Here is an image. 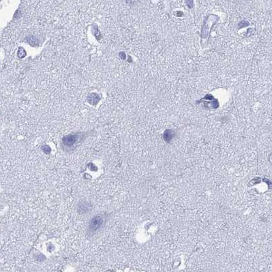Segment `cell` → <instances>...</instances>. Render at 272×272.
<instances>
[{
	"instance_id": "cell-1",
	"label": "cell",
	"mask_w": 272,
	"mask_h": 272,
	"mask_svg": "<svg viewBox=\"0 0 272 272\" xmlns=\"http://www.w3.org/2000/svg\"><path fill=\"white\" fill-rule=\"evenodd\" d=\"M103 223V220L100 216H96L94 218L89 224V228L92 231H95L102 226Z\"/></svg>"
},
{
	"instance_id": "cell-2",
	"label": "cell",
	"mask_w": 272,
	"mask_h": 272,
	"mask_svg": "<svg viewBox=\"0 0 272 272\" xmlns=\"http://www.w3.org/2000/svg\"><path fill=\"white\" fill-rule=\"evenodd\" d=\"M77 140V135H68L63 138V144H64L65 145L68 146V147H70V146L73 145L76 143Z\"/></svg>"
},
{
	"instance_id": "cell-3",
	"label": "cell",
	"mask_w": 272,
	"mask_h": 272,
	"mask_svg": "<svg viewBox=\"0 0 272 272\" xmlns=\"http://www.w3.org/2000/svg\"><path fill=\"white\" fill-rule=\"evenodd\" d=\"M42 150L44 151V152H45L46 154H48V153H49L50 151H51V149H50V148L46 145L44 146V147H42Z\"/></svg>"
},
{
	"instance_id": "cell-4",
	"label": "cell",
	"mask_w": 272,
	"mask_h": 272,
	"mask_svg": "<svg viewBox=\"0 0 272 272\" xmlns=\"http://www.w3.org/2000/svg\"><path fill=\"white\" fill-rule=\"evenodd\" d=\"M269 160L270 162H271V164H272V153L271 154L269 155Z\"/></svg>"
}]
</instances>
